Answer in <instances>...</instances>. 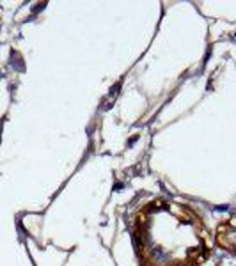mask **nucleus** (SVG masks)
Returning a JSON list of instances; mask_svg holds the SVG:
<instances>
[{"instance_id":"obj_1","label":"nucleus","mask_w":236,"mask_h":266,"mask_svg":"<svg viewBox=\"0 0 236 266\" xmlns=\"http://www.w3.org/2000/svg\"><path fill=\"white\" fill-rule=\"evenodd\" d=\"M133 243L140 266H195L209 256V231L197 211L162 197L137 209Z\"/></svg>"},{"instance_id":"obj_2","label":"nucleus","mask_w":236,"mask_h":266,"mask_svg":"<svg viewBox=\"0 0 236 266\" xmlns=\"http://www.w3.org/2000/svg\"><path fill=\"white\" fill-rule=\"evenodd\" d=\"M217 243L224 250L236 254V216L222 222L217 227Z\"/></svg>"}]
</instances>
